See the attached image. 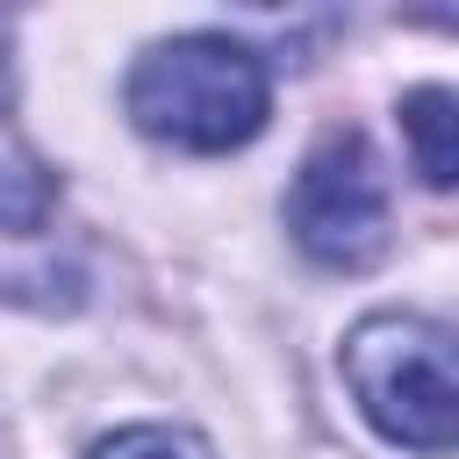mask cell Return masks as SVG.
<instances>
[{
  "instance_id": "277c9868",
  "label": "cell",
  "mask_w": 459,
  "mask_h": 459,
  "mask_svg": "<svg viewBox=\"0 0 459 459\" xmlns=\"http://www.w3.org/2000/svg\"><path fill=\"white\" fill-rule=\"evenodd\" d=\"M402 122H409V143H416V172L430 179V186H452L459 179V151H452V93L445 86H423V93H409L402 100Z\"/></svg>"
},
{
  "instance_id": "3957f363",
  "label": "cell",
  "mask_w": 459,
  "mask_h": 459,
  "mask_svg": "<svg viewBox=\"0 0 459 459\" xmlns=\"http://www.w3.org/2000/svg\"><path fill=\"white\" fill-rule=\"evenodd\" d=\"M287 230L316 265H337V273L380 258L387 179H380V158L366 151V136L344 129V136H323L308 151V165L294 172V194H287Z\"/></svg>"
},
{
  "instance_id": "6da1fadb",
  "label": "cell",
  "mask_w": 459,
  "mask_h": 459,
  "mask_svg": "<svg viewBox=\"0 0 459 459\" xmlns=\"http://www.w3.org/2000/svg\"><path fill=\"white\" fill-rule=\"evenodd\" d=\"M265 65L258 50L230 36H172L151 43L129 72V115L143 136H165L179 151H230L251 143L265 122Z\"/></svg>"
},
{
  "instance_id": "7a4b0ae2",
  "label": "cell",
  "mask_w": 459,
  "mask_h": 459,
  "mask_svg": "<svg viewBox=\"0 0 459 459\" xmlns=\"http://www.w3.org/2000/svg\"><path fill=\"white\" fill-rule=\"evenodd\" d=\"M344 380L359 409L409 452H452L459 430V380H452V330L430 316H366L344 337Z\"/></svg>"
},
{
  "instance_id": "5b68a950",
  "label": "cell",
  "mask_w": 459,
  "mask_h": 459,
  "mask_svg": "<svg viewBox=\"0 0 459 459\" xmlns=\"http://www.w3.org/2000/svg\"><path fill=\"white\" fill-rule=\"evenodd\" d=\"M86 459H215V452L194 430H179V423H129L115 437H100Z\"/></svg>"
}]
</instances>
